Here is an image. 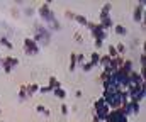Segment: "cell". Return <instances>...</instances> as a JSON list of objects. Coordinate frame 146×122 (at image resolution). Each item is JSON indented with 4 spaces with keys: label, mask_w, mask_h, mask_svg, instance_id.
<instances>
[{
    "label": "cell",
    "mask_w": 146,
    "mask_h": 122,
    "mask_svg": "<svg viewBox=\"0 0 146 122\" xmlns=\"http://www.w3.org/2000/svg\"><path fill=\"white\" fill-rule=\"evenodd\" d=\"M24 46H26V51H27L29 54H36L37 53V46H36V42L32 39H26L24 41Z\"/></svg>",
    "instance_id": "1"
},
{
    "label": "cell",
    "mask_w": 146,
    "mask_h": 122,
    "mask_svg": "<svg viewBox=\"0 0 146 122\" xmlns=\"http://www.w3.org/2000/svg\"><path fill=\"white\" fill-rule=\"evenodd\" d=\"M17 63H19V61H17L15 58H5V59H3V70H5L7 73H10V71H12V66L17 65Z\"/></svg>",
    "instance_id": "2"
},
{
    "label": "cell",
    "mask_w": 146,
    "mask_h": 122,
    "mask_svg": "<svg viewBox=\"0 0 146 122\" xmlns=\"http://www.w3.org/2000/svg\"><path fill=\"white\" fill-rule=\"evenodd\" d=\"M39 14H41L44 19H48V20H53V17H51V12H49V7H48V3L41 5V9H39Z\"/></svg>",
    "instance_id": "3"
},
{
    "label": "cell",
    "mask_w": 146,
    "mask_h": 122,
    "mask_svg": "<svg viewBox=\"0 0 146 122\" xmlns=\"http://www.w3.org/2000/svg\"><path fill=\"white\" fill-rule=\"evenodd\" d=\"M49 86H51V88H60V81L56 80L54 76H51V78H49Z\"/></svg>",
    "instance_id": "4"
},
{
    "label": "cell",
    "mask_w": 146,
    "mask_h": 122,
    "mask_svg": "<svg viewBox=\"0 0 146 122\" xmlns=\"http://www.w3.org/2000/svg\"><path fill=\"white\" fill-rule=\"evenodd\" d=\"M141 12H143V3L134 10V19H136V20H139V19H141Z\"/></svg>",
    "instance_id": "5"
},
{
    "label": "cell",
    "mask_w": 146,
    "mask_h": 122,
    "mask_svg": "<svg viewBox=\"0 0 146 122\" xmlns=\"http://www.w3.org/2000/svg\"><path fill=\"white\" fill-rule=\"evenodd\" d=\"M26 97H29V93H27V86L24 85L21 86V98H26Z\"/></svg>",
    "instance_id": "6"
},
{
    "label": "cell",
    "mask_w": 146,
    "mask_h": 122,
    "mask_svg": "<svg viewBox=\"0 0 146 122\" xmlns=\"http://www.w3.org/2000/svg\"><path fill=\"white\" fill-rule=\"evenodd\" d=\"M54 95H56L58 98H65V92H63L61 88H56V90H54Z\"/></svg>",
    "instance_id": "7"
},
{
    "label": "cell",
    "mask_w": 146,
    "mask_h": 122,
    "mask_svg": "<svg viewBox=\"0 0 146 122\" xmlns=\"http://www.w3.org/2000/svg\"><path fill=\"white\" fill-rule=\"evenodd\" d=\"M115 32H117V34H126L127 31H126V27H122V26H115Z\"/></svg>",
    "instance_id": "8"
},
{
    "label": "cell",
    "mask_w": 146,
    "mask_h": 122,
    "mask_svg": "<svg viewBox=\"0 0 146 122\" xmlns=\"http://www.w3.org/2000/svg\"><path fill=\"white\" fill-rule=\"evenodd\" d=\"M75 19H76L80 24H87V22H88V20H87L85 17H82V15H75Z\"/></svg>",
    "instance_id": "9"
},
{
    "label": "cell",
    "mask_w": 146,
    "mask_h": 122,
    "mask_svg": "<svg viewBox=\"0 0 146 122\" xmlns=\"http://www.w3.org/2000/svg\"><path fill=\"white\" fill-rule=\"evenodd\" d=\"M100 61H102V65H105V66H109V63H110V56H104V58H102Z\"/></svg>",
    "instance_id": "10"
},
{
    "label": "cell",
    "mask_w": 146,
    "mask_h": 122,
    "mask_svg": "<svg viewBox=\"0 0 146 122\" xmlns=\"http://www.w3.org/2000/svg\"><path fill=\"white\" fill-rule=\"evenodd\" d=\"M0 42H2L3 46H7V47H12V44L9 42V39H7V38H2V39H0Z\"/></svg>",
    "instance_id": "11"
},
{
    "label": "cell",
    "mask_w": 146,
    "mask_h": 122,
    "mask_svg": "<svg viewBox=\"0 0 146 122\" xmlns=\"http://www.w3.org/2000/svg\"><path fill=\"white\" fill-rule=\"evenodd\" d=\"M75 65H76V56L72 54V65H70V70H75Z\"/></svg>",
    "instance_id": "12"
},
{
    "label": "cell",
    "mask_w": 146,
    "mask_h": 122,
    "mask_svg": "<svg viewBox=\"0 0 146 122\" xmlns=\"http://www.w3.org/2000/svg\"><path fill=\"white\" fill-rule=\"evenodd\" d=\"M110 9H112V5H110V3H105V5H104V9H102V14H107Z\"/></svg>",
    "instance_id": "13"
},
{
    "label": "cell",
    "mask_w": 146,
    "mask_h": 122,
    "mask_svg": "<svg viewBox=\"0 0 146 122\" xmlns=\"http://www.w3.org/2000/svg\"><path fill=\"white\" fill-rule=\"evenodd\" d=\"M115 51H117V53H121V54H122V53H124V51H126V47H124V44H119V46H117V47H115Z\"/></svg>",
    "instance_id": "14"
},
{
    "label": "cell",
    "mask_w": 146,
    "mask_h": 122,
    "mask_svg": "<svg viewBox=\"0 0 146 122\" xmlns=\"http://www.w3.org/2000/svg\"><path fill=\"white\" fill-rule=\"evenodd\" d=\"M37 110H39V112H42L44 115H49V110H46V109H44L42 105H39V107H37Z\"/></svg>",
    "instance_id": "15"
},
{
    "label": "cell",
    "mask_w": 146,
    "mask_h": 122,
    "mask_svg": "<svg viewBox=\"0 0 146 122\" xmlns=\"http://www.w3.org/2000/svg\"><path fill=\"white\" fill-rule=\"evenodd\" d=\"M109 53H110V56H112V58H115V56H117V51H115V47H112V46L109 47Z\"/></svg>",
    "instance_id": "16"
},
{
    "label": "cell",
    "mask_w": 146,
    "mask_h": 122,
    "mask_svg": "<svg viewBox=\"0 0 146 122\" xmlns=\"http://www.w3.org/2000/svg\"><path fill=\"white\" fill-rule=\"evenodd\" d=\"M99 59H100V58H99V54H97V53H94V54H92V63L95 65V63L99 61Z\"/></svg>",
    "instance_id": "17"
},
{
    "label": "cell",
    "mask_w": 146,
    "mask_h": 122,
    "mask_svg": "<svg viewBox=\"0 0 146 122\" xmlns=\"http://www.w3.org/2000/svg\"><path fill=\"white\" fill-rule=\"evenodd\" d=\"M92 66H94V63L90 61V63H87V65L83 66V70H85V71H88V70H92Z\"/></svg>",
    "instance_id": "18"
},
{
    "label": "cell",
    "mask_w": 146,
    "mask_h": 122,
    "mask_svg": "<svg viewBox=\"0 0 146 122\" xmlns=\"http://www.w3.org/2000/svg\"><path fill=\"white\" fill-rule=\"evenodd\" d=\"M51 90H53L51 86H42V88H41V92H51Z\"/></svg>",
    "instance_id": "19"
},
{
    "label": "cell",
    "mask_w": 146,
    "mask_h": 122,
    "mask_svg": "<svg viewBox=\"0 0 146 122\" xmlns=\"http://www.w3.org/2000/svg\"><path fill=\"white\" fill-rule=\"evenodd\" d=\"M66 17H72V19H75V14H73V12H70V10H68V12H66Z\"/></svg>",
    "instance_id": "20"
},
{
    "label": "cell",
    "mask_w": 146,
    "mask_h": 122,
    "mask_svg": "<svg viewBox=\"0 0 146 122\" xmlns=\"http://www.w3.org/2000/svg\"><path fill=\"white\" fill-rule=\"evenodd\" d=\"M66 110H68V107H66V105H61V112L66 114Z\"/></svg>",
    "instance_id": "21"
},
{
    "label": "cell",
    "mask_w": 146,
    "mask_h": 122,
    "mask_svg": "<svg viewBox=\"0 0 146 122\" xmlns=\"http://www.w3.org/2000/svg\"><path fill=\"white\" fill-rule=\"evenodd\" d=\"M75 38H76V39H78L80 42H82V36H80V32H76V34H75Z\"/></svg>",
    "instance_id": "22"
},
{
    "label": "cell",
    "mask_w": 146,
    "mask_h": 122,
    "mask_svg": "<svg viewBox=\"0 0 146 122\" xmlns=\"http://www.w3.org/2000/svg\"><path fill=\"white\" fill-rule=\"evenodd\" d=\"M0 61H2V59H0Z\"/></svg>",
    "instance_id": "23"
}]
</instances>
